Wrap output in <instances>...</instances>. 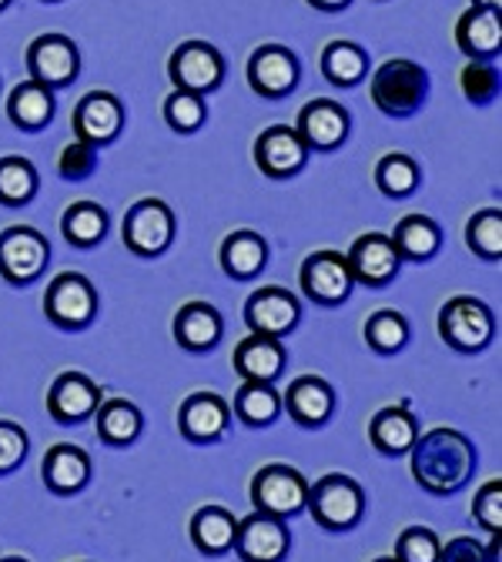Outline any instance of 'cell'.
Masks as SVG:
<instances>
[{"mask_svg":"<svg viewBox=\"0 0 502 562\" xmlns=\"http://www.w3.org/2000/svg\"><path fill=\"white\" fill-rule=\"evenodd\" d=\"M412 479L428 496H453L476 472V449L456 429H433L412 442Z\"/></svg>","mask_w":502,"mask_h":562,"instance_id":"1","label":"cell"},{"mask_svg":"<svg viewBox=\"0 0 502 562\" xmlns=\"http://www.w3.org/2000/svg\"><path fill=\"white\" fill-rule=\"evenodd\" d=\"M428 98V75L425 67L405 57L386 60L372 75V101L389 117L415 114Z\"/></svg>","mask_w":502,"mask_h":562,"instance_id":"2","label":"cell"},{"mask_svg":"<svg viewBox=\"0 0 502 562\" xmlns=\"http://www.w3.org/2000/svg\"><path fill=\"white\" fill-rule=\"evenodd\" d=\"M305 509L312 513V519L328 529V532H345L352 526H358L366 513V492L355 479L348 475H325L309 488Z\"/></svg>","mask_w":502,"mask_h":562,"instance_id":"3","label":"cell"},{"mask_svg":"<svg viewBox=\"0 0 502 562\" xmlns=\"http://www.w3.org/2000/svg\"><path fill=\"white\" fill-rule=\"evenodd\" d=\"M124 245L137 258H158L175 241V215L161 198H141L124 215Z\"/></svg>","mask_w":502,"mask_h":562,"instance_id":"4","label":"cell"},{"mask_svg":"<svg viewBox=\"0 0 502 562\" xmlns=\"http://www.w3.org/2000/svg\"><path fill=\"white\" fill-rule=\"evenodd\" d=\"M305 499H309V482L295 465L271 462V465L258 469L252 479V503L258 513L292 519V516L305 513Z\"/></svg>","mask_w":502,"mask_h":562,"instance_id":"5","label":"cell"},{"mask_svg":"<svg viewBox=\"0 0 502 562\" xmlns=\"http://www.w3.org/2000/svg\"><path fill=\"white\" fill-rule=\"evenodd\" d=\"M44 315L67 331L88 328L98 315V292L81 271H60L44 292Z\"/></svg>","mask_w":502,"mask_h":562,"instance_id":"6","label":"cell"},{"mask_svg":"<svg viewBox=\"0 0 502 562\" xmlns=\"http://www.w3.org/2000/svg\"><path fill=\"white\" fill-rule=\"evenodd\" d=\"M51 245L31 225H14L0 232V278L11 285H31V281L47 268Z\"/></svg>","mask_w":502,"mask_h":562,"instance_id":"7","label":"cell"},{"mask_svg":"<svg viewBox=\"0 0 502 562\" xmlns=\"http://www.w3.org/2000/svg\"><path fill=\"white\" fill-rule=\"evenodd\" d=\"M492 312L472 295H456L439 312V335L456 351H482L492 341Z\"/></svg>","mask_w":502,"mask_h":562,"instance_id":"8","label":"cell"},{"mask_svg":"<svg viewBox=\"0 0 502 562\" xmlns=\"http://www.w3.org/2000/svg\"><path fill=\"white\" fill-rule=\"evenodd\" d=\"M168 75L178 91L191 94H211L214 88H222L225 81V60L208 41H185L171 60H168Z\"/></svg>","mask_w":502,"mask_h":562,"instance_id":"9","label":"cell"},{"mask_svg":"<svg viewBox=\"0 0 502 562\" xmlns=\"http://www.w3.org/2000/svg\"><path fill=\"white\" fill-rule=\"evenodd\" d=\"M27 70H31V81H37L51 91L67 88V85H75L78 70H81V54H78L75 41L64 34H41L27 47Z\"/></svg>","mask_w":502,"mask_h":562,"instance_id":"10","label":"cell"},{"mask_svg":"<svg viewBox=\"0 0 502 562\" xmlns=\"http://www.w3.org/2000/svg\"><path fill=\"white\" fill-rule=\"evenodd\" d=\"M232 549L242 555V562H285L292 549V532L285 519L255 509L252 516L238 519Z\"/></svg>","mask_w":502,"mask_h":562,"instance_id":"11","label":"cell"},{"mask_svg":"<svg viewBox=\"0 0 502 562\" xmlns=\"http://www.w3.org/2000/svg\"><path fill=\"white\" fill-rule=\"evenodd\" d=\"M299 78H302L299 57L281 44H265L248 60V85L261 98H271V101L289 98L299 88Z\"/></svg>","mask_w":502,"mask_h":562,"instance_id":"12","label":"cell"},{"mask_svg":"<svg viewBox=\"0 0 502 562\" xmlns=\"http://www.w3.org/2000/svg\"><path fill=\"white\" fill-rule=\"evenodd\" d=\"M302 292L319 302V305H342L352 289H355V278L348 271L345 255L338 251H315L302 261Z\"/></svg>","mask_w":502,"mask_h":562,"instance_id":"13","label":"cell"},{"mask_svg":"<svg viewBox=\"0 0 502 562\" xmlns=\"http://www.w3.org/2000/svg\"><path fill=\"white\" fill-rule=\"evenodd\" d=\"M302 318V305L292 292L285 289H258L248 302H245V325L255 335H268V338H285L289 331H295Z\"/></svg>","mask_w":502,"mask_h":562,"instance_id":"14","label":"cell"},{"mask_svg":"<svg viewBox=\"0 0 502 562\" xmlns=\"http://www.w3.org/2000/svg\"><path fill=\"white\" fill-rule=\"evenodd\" d=\"M305 161H309V148L295 127L275 124L265 127L255 140V165L268 178H292L305 168Z\"/></svg>","mask_w":502,"mask_h":562,"instance_id":"15","label":"cell"},{"mask_svg":"<svg viewBox=\"0 0 502 562\" xmlns=\"http://www.w3.org/2000/svg\"><path fill=\"white\" fill-rule=\"evenodd\" d=\"M345 261H348L352 278L362 281V285H369V289L389 285V281L399 274V265H402L392 238L379 235V232H369L362 238H355L348 255H345Z\"/></svg>","mask_w":502,"mask_h":562,"instance_id":"16","label":"cell"},{"mask_svg":"<svg viewBox=\"0 0 502 562\" xmlns=\"http://www.w3.org/2000/svg\"><path fill=\"white\" fill-rule=\"evenodd\" d=\"M228 422H232V408L214 392H194L178 408V429L194 446L219 442L228 432Z\"/></svg>","mask_w":502,"mask_h":562,"instance_id":"17","label":"cell"},{"mask_svg":"<svg viewBox=\"0 0 502 562\" xmlns=\"http://www.w3.org/2000/svg\"><path fill=\"white\" fill-rule=\"evenodd\" d=\"M101 405V385H94L81 372H64L54 379L47 392V412L60 426H78V422L91 418Z\"/></svg>","mask_w":502,"mask_h":562,"instance_id":"18","label":"cell"},{"mask_svg":"<svg viewBox=\"0 0 502 562\" xmlns=\"http://www.w3.org/2000/svg\"><path fill=\"white\" fill-rule=\"evenodd\" d=\"M348 114L342 104L335 101H309L302 111H299V121H295V131L299 137L305 140V148L309 151H335L345 145V137H348Z\"/></svg>","mask_w":502,"mask_h":562,"instance_id":"19","label":"cell"},{"mask_svg":"<svg viewBox=\"0 0 502 562\" xmlns=\"http://www.w3.org/2000/svg\"><path fill=\"white\" fill-rule=\"evenodd\" d=\"M124 127V108L111 91H91L75 108V131L88 145L101 148L121 134Z\"/></svg>","mask_w":502,"mask_h":562,"instance_id":"20","label":"cell"},{"mask_svg":"<svg viewBox=\"0 0 502 562\" xmlns=\"http://www.w3.org/2000/svg\"><path fill=\"white\" fill-rule=\"evenodd\" d=\"M281 405L299 422V426L319 429L335 412V389L319 375H302V379H295L289 389H285Z\"/></svg>","mask_w":502,"mask_h":562,"instance_id":"21","label":"cell"},{"mask_svg":"<svg viewBox=\"0 0 502 562\" xmlns=\"http://www.w3.org/2000/svg\"><path fill=\"white\" fill-rule=\"evenodd\" d=\"M41 475L54 496H78V492L91 482V456L78 446L57 442L47 449Z\"/></svg>","mask_w":502,"mask_h":562,"instance_id":"22","label":"cell"},{"mask_svg":"<svg viewBox=\"0 0 502 562\" xmlns=\"http://www.w3.org/2000/svg\"><path fill=\"white\" fill-rule=\"evenodd\" d=\"M232 362H235V372L242 375V382H275V379H281L289 356H285L281 338L252 331L248 338L238 341Z\"/></svg>","mask_w":502,"mask_h":562,"instance_id":"23","label":"cell"},{"mask_svg":"<svg viewBox=\"0 0 502 562\" xmlns=\"http://www.w3.org/2000/svg\"><path fill=\"white\" fill-rule=\"evenodd\" d=\"M225 322L222 312L208 302H188L175 315V338L185 351H211L222 341Z\"/></svg>","mask_w":502,"mask_h":562,"instance_id":"24","label":"cell"},{"mask_svg":"<svg viewBox=\"0 0 502 562\" xmlns=\"http://www.w3.org/2000/svg\"><path fill=\"white\" fill-rule=\"evenodd\" d=\"M369 439L382 456H405L419 439V418L405 405L379 408L369 422Z\"/></svg>","mask_w":502,"mask_h":562,"instance_id":"25","label":"cell"},{"mask_svg":"<svg viewBox=\"0 0 502 562\" xmlns=\"http://www.w3.org/2000/svg\"><path fill=\"white\" fill-rule=\"evenodd\" d=\"M456 44L466 57L472 60H486V57H499L502 50V24H499V11H482V8H469L459 24H456Z\"/></svg>","mask_w":502,"mask_h":562,"instance_id":"26","label":"cell"},{"mask_svg":"<svg viewBox=\"0 0 502 562\" xmlns=\"http://www.w3.org/2000/svg\"><path fill=\"white\" fill-rule=\"evenodd\" d=\"M94 422H98V439L104 446H114V449L137 442V436L145 432V415H141L137 405H131L124 398L101 402L94 412Z\"/></svg>","mask_w":502,"mask_h":562,"instance_id":"27","label":"cell"},{"mask_svg":"<svg viewBox=\"0 0 502 562\" xmlns=\"http://www.w3.org/2000/svg\"><path fill=\"white\" fill-rule=\"evenodd\" d=\"M191 542L198 552L204 555H225L232 552L235 546V529H238V519L222 509V506H204L191 516Z\"/></svg>","mask_w":502,"mask_h":562,"instance_id":"28","label":"cell"},{"mask_svg":"<svg viewBox=\"0 0 502 562\" xmlns=\"http://www.w3.org/2000/svg\"><path fill=\"white\" fill-rule=\"evenodd\" d=\"M392 245L402 261H428L443 245V228L425 215H405L392 232Z\"/></svg>","mask_w":502,"mask_h":562,"instance_id":"29","label":"cell"},{"mask_svg":"<svg viewBox=\"0 0 502 562\" xmlns=\"http://www.w3.org/2000/svg\"><path fill=\"white\" fill-rule=\"evenodd\" d=\"M8 117L21 127V131H41L51 124L54 117V94L51 88L37 85V81H24L11 91L8 98Z\"/></svg>","mask_w":502,"mask_h":562,"instance_id":"30","label":"cell"},{"mask_svg":"<svg viewBox=\"0 0 502 562\" xmlns=\"http://www.w3.org/2000/svg\"><path fill=\"white\" fill-rule=\"evenodd\" d=\"M322 75L335 88H355L369 75V54L352 41H332L322 50Z\"/></svg>","mask_w":502,"mask_h":562,"instance_id":"31","label":"cell"},{"mask_svg":"<svg viewBox=\"0 0 502 562\" xmlns=\"http://www.w3.org/2000/svg\"><path fill=\"white\" fill-rule=\"evenodd\" d=\"M265 261H268V245H265V238L261 235H255V232H232L225 241H222V268L232 274V278H238V281H248V278H255L261 268H265Z\"/></svg>","mask_w":502,"mask_h":562,"instance_id":"32","label":"cell"},{"mask_svg":"<svg viewBox=\"0 0 502 562\" xmlns=\"http://www.w3.org/2000/svg\"><path fill=\"white\" fill-rule=\"evenodd\" d=\"M60 232L75 248H94L108 235V211L98 201H75L64 211Z\"/></svg>","mask_w":502,"mask_h":562,"instance_id":"33","label":"cell"},{"mask_svg":"<svg viewBox=\"0 0 502 562\" xmlns=\"http://www.w3.org/2000/svg\"><path fill=\"white\" fill-rule=\"evenodd\" d=\"M232 412L245 422V426L265 429L281 412V395L271 382H242V389L235 392Z\"/></svg>","mask_w":502,"mask_h":562,"instance_id":"34","label":"cell"},{"mask_svg":"<svg viewBox=\"0 0 502 562\" xmlns=\"http://www.w3.org/2000/svg\"><path fill=\"white\" fill-rule=\"evenodd\" d=\"M366 341L379 356H395L409 341V322L395 308H379L366 322Z\"/></svg>","mask_w":502,"mask_h":562,"instance_id":"35","label":"cell"},{"mask_svg":"<svg viewBox=\"0 0 502 562\" xmlns=\"http://www.w3.org/2000/svg\"><path fill=\"white\" fill-rule=\"evenodd\" d=\"M37 194V171L24 158H0V204L24 207Z\"/></svg>","mask_w":502,"mask_h":562,"instance_id":"36","label":"cell"},{"mask_svg":"<svg viewBox=\"0 0 502 562\" xmlns=\"http://www.w3.org/2000/svg\"><path fill=\"white\" fill-rule=\"evenodd\" d=\"M466 245L486 261L502 258V211L499 207L476 211V215L469 218V225H466Z\"/></svg>","mask_w":502,"mask_h":562,"instance_id":"37","label":"cell"},{"mask_svg":"<svg viewBox=\"0 0 502 562\" xmlns=\"http://www.w3.org/2000/svg\"><path fill=\"white\" fill-rule=\"evenodd\" d=\"M376 184L386 198H409L419 188V165L409 155H386L376 165Z\"/></svg>","mask_w":502,"mask_h":562,"instance_id":"38","label":"cell"},{"mask_svg":"<svg viewBox=\"0 0 502 562\" xmlns=\"http://www.w3.org/2000/svg\"><path fill=\"white\" fill-rule=\"evenodd\" d=\"M208 117V108H204V98L201 94H191V91H171L165 98V121L171 131L178 134H191L204 124Z\"/></svg>","mask_w":502,"mask_h":562,"instance_id":"39","label":"cell"},{"mask_svg":"<svg viewBox=\"0 0 502 562\" xmlns=\"http://www.w3.org/2000/svg\"><path fill=\"white\" fill-rule=\"evenodd\" d=\"M459 88L472 104H489L499 98V70L486 60H469L459 75Z\"/></svg>","mask_w":502,"mask_h":562,"instance_id":"40","label":"cell"},{"mask_svg":"<svg viewBox=\"0 0 502 562\" xmlns=\"http://www.w3.org/2000/svg\"><path fill=\"white\" fill-rule=\"evenodd\" d=\"M439 536L425 526H409L395 542L399 562H439Z\"/></svg>","mask_w":502,"mask_h":562,"instance_id":"41","label":"cell"},{"mask_svg":"<svg viewBox=\"0 0 502 562\" xmlns=\"http://www.w3.org/2000/svg\"><path fill=\"white\" fill-rule=\"evenodd\" d=\"M98 168V148L88 145V140H70V145L60 148L57 155V171L64 181H85L91 171Z\"/></svg>","mask_w":502,"mask_h":562,"instance_id":"42","label":"cell"},{"mask_svg":"<svg viewBox=\"0 0 502 562\" xmlns=\"http://www.w3.org/2000/svg\"><path fill=\"white\" fill-rule=\"evenodd\" d=\"M27 449H31L27 432L18 426V422H4V418H0V475L21 469L24 459H27Z\"/></svg>","mask_w":502,"mask_h":562,"instance_id":"43","label":"cell"},{"mask_svg":"<svg viewBox=\"0 0 502 562\" xmlns=\"http://www.w3.org/2000/svg\"><path fill=\"white\" fill-rule=\"evenodd\" d=\"M472 516H476V522H479L486 532H499V529H502V482H499V479L486 482V485L476 492V499H472Z\"/></svg>","mask_w":502,"mask_h":562,"instance_id":"44","label":"cell"},{"mask_svg":"<svg viewBox=\"0 0 502 562\" xmlns=\"http://www.w3.org/2000/svg\"><path fill=\"white\" fill-rule=\"evenodd\" d=\"M439 562H486V549L472 536H456L439 546Z\"/></svg>","mask_w":502,"mask_h":562,"instance_id":"45","label":"cell"},{"mask_svg":"<svg viewBox=\"0 0 502 562\" xmlns=\"http://www.w3.org/2000/svg\"><path fill=\"white\" fill-rule=\"evenodd\" d=\"M315 11H345L352 0H309Z\"/></svg>","mask_w":502,"mask_h":562,"instance_id":"46","label":"cell"},{"mask_svg":"<svg viewBox=\"0 0 502 562\" xmlns=\"http://www.w3.org/2000/svg\"><path fill=\"white\" fill-rule=\"evenodd\" d=\"M489 536H492V539L482 546V549H486V562H502V559H499V532H489Z\"/></svg>","mask_w":502,"mask_h":562,"instance_id":"47","label":"cell"},{"mask_svg":"<svg viewBox=\"0 0 502 562\" xmlns=\"http://www.w3.org/2000/svg\"><path fill=\"white\" fill-rule=\"evenodd\" d=\"M472 8H482V11H499L502 0H472Z\"/></svg>","mask_w":502,"mask_h":562,"instance_id":"48","label":"cell"},{"mask_svg":"<svg viewBox=\"0 0 502 562\" xmlns=\"http://www.w3.org/2000/svg\"><path fill=\"white\" fill-rule=\"evenodd\" d=\"M372 562H399L395 555H382V559H372Z\"/></svg>","mask_w":502,"mask_h":562,"instance_id":"49","label":"cell"},{"mask_svg":"<svg viewBox=\"0 0 502 562\" xmlns=\"http://www.w3.org/2000/svg\"><path fill=\"white\" fill-rule=\"evenodd\" d=\"M0 562H27V559H21V555H14V559H0Z\"/></svg>","mask_w":502,"mask_h":562,"instance_id":"50","label":"cell"},{"mask_svg":"<svg viewBox=\"0 0 502 562\" xmlns=\"http://www.w3.org/2000/svg\"><path fill=\"white\" fill-rule=\"evenodd\" d=\"M11 8V0H0V11H8Z\"/></svg>","mask_w":502,"mask_h":562,"instance_id":"51","label":"cell"},{"mask_svg":"<svg viewBox=\"0 0 502 562\" xmlns=\"http://www.w3.org/2000/svg\"><path fill=\"white\" fill-rule=\"evenodd\" d=\"M81 562H88V559H81Z\"/></svg>","mask_w":502,"mask_h":562,"instance_id":"52","label":"cell"}]
</instances>
